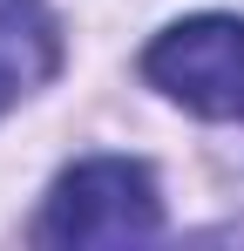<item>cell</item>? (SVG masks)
Segmentation results:
<instances>
[{
  "label": "cell",
  "mask_w": 244,
  "mask_h": 251,
  "mask_svg": "<svg viewBox=\"0 0 244 251\" xmlns=\"http://www.w3.org/2000/svg\"><path fill=\"white\" fill-rule=\"evenodd\" d=\"M143 75L197 109L210 123H244V21L238 14H190L176 27H163L149 54H143Z\"/></svg>",
  "instance_id": "obj_2"
},
{
  "label": "cell",
  "mask_w": 244,
  "mask_h": 251,
  "mask_svg": "<svg viewBox=\"0 0 244 251\" xmlns=\"http://www.w3.org/2000/svg\"><path fill=\"white\" fill-rule=\"evenodd\" d=\"M61 68V34L41 0H0V109Z\"/></svg>",
  "instance_id": "obj_3"
},
{
  "label": "cell",
  "mask_w": 244,
  "mask_h": 251,
  "mask_svg": "<svg viewBox=\"0 0 244 251\" xmlns=\"http://www.w3.org/2000/svg\"><path fill=\"white\" fill-rule=\"evenodd\" d=\"M163 231V197L156 176L129 156H88L75 163L54 190H48V210H41L34 238L41 245H143Z\"/></svg>",
  "instance_id": "obj_1"
}]
</instances>
